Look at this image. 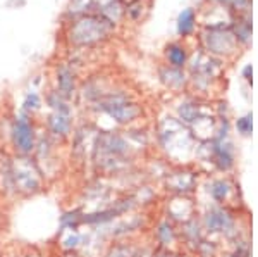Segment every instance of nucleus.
<instances>
[{
  "instance_id": "obj_9",
  "label": "nucleus",
  "mask_w": 258,
  "mask_h": 257,
  "mask_svg": "<svg viewBox=\"0 0 258 257\" xmlns=\"http://www.w3.org/2000/svg\"><path fill=\"white\" fill-rule=\"evenodd\" d=\"M40 106V97L36 93H30L26 97V102H24V107L26 109H36Z\"/></svg>"
},
{
  "instance_id": "obj_1",
  "label": "nucleus",
  "mask_w": 258,
  "mask_h": 257,
  "mask_svg": "<svg viewBox=\"0 0 258 257\" xmlns=\"http://www.w3.org/2000/svg\"><path fill=\"white\" fill-rule=\"evenodd\" d=\"M109 21L97 18V16H85L78 21L71 30V38L74 43H93L107 35Z\"/></svg>"
},
{
  "instance_id": "obj_7",
  "label": "nucleus",
  "mask_w": 258,
  "mask_h": 257,
  "mask_svg": "<svg viewBox=\"0 0 258 257\" xmlns=\"http://www.w3.org/2000/svg\"><path fill=\"white\" fill-rule=\"evenodd\" d=\"M219 36H220V38H219V52H224V48H226V45H231V38H229V35H227V33H219ZM209 38H212V40H209V47H214V48H212V50H215V52H217V45H215L214 43V40L215 38H217V31H215V33H212V35H209Z\"/></svg>"
},
{
  "instance_id": "obj_8",
  "label": "nucleus",
  "mask_w": 258,
  "mask_h": 257,
  "mask_svg": "<svg viewBox=\"0 0 258 257\" xmlns=\"http://www.w3.org/2000/svg\"><path fill=\"white\" fill-rule=\"evenodd\" d=\"M169 59L174 66L179 68V66L184 64V50L181 47H177V45H174V47L169 48Z\"/></svg>"
},
{
  "instance_id": "obj_4",
  "label": "nucleus",
  "mask_w": 258,
  "mask_h": 257,
  "mask_svg": "<svg viewBox=\"0 0 258 257\" xmlns=\"http://www.w3.org/2000/svg\"><path fill=\"white\" fill-rule=\"evenodd\" d=\"M193 23H195V14L191 9H186L179 16V24H177V30L181 35H188V33L193 30Z\"/></svg>"
},
{
  "instance_id": "obj_6",
  "label": "nucleus",
  "mask_w": 258,
  "mask_h": 257,
  "mask_svg": "<svg viewBox=\"0 0 258 257\" xmlns=\"http://www.w3.org/2000/svg\"><path fill=\"white\" fill-rule=\"evenodd\" d=\"M59 85H60V90L66 95H69L71 90H73V86H74L73 74H71V71L68 68H62L59 71Z\"/></svg>"
},
{
  "instance_id": "obj_3",
  "label": "nucleus",
  "mask_w": 258,
  "mask_h": 257,
  "mask_svg": "<svg viewBox=\"0 0 258 257\" xmlns=\"http://www.w3.org/2000/svg\"><path fill=\"white\" fill-rule=\"evenodd\" d=\"M107 111L110 113V116H114V118H117L119 121H129V119L133 118V116L136 114V111L133 109L131 106H126V104H117L114 100L112 106H103Z\"/></svg>"
},
{
  "instance_id": "obj_5",
  "label": "nucleus",
  "mask_w": 258,
  "mask_h": 257,
  "mask_svg": "<svg viewBox=\"0 0 258 257\" xmlns=\"http://www.w3.org/2000/svg\"><path fill=\"white\" fill-rule=\"evenodd\" d=\"M50 126H52V130L55 131V133H68L69 130V119L68 116H64L62 113H57L53 114L52 118H50Z\"/></svg>"
},
{
  "instance_id": "obj_2",
  "label": "nucleus",
  "mask_w": 258,
  "mask_h": 257,
  "mask_svg": "<svg viewBox=\"0 0 258 257\" xmlns=\"http://www.w3.org/2000/svg\"><path fill=\"white\" fill-rule=\"evenodd\" d=\"M14 142L21 152H30L33 148V130L24 119H19L14 126Z\"/></svg>"
}]
</instances>
